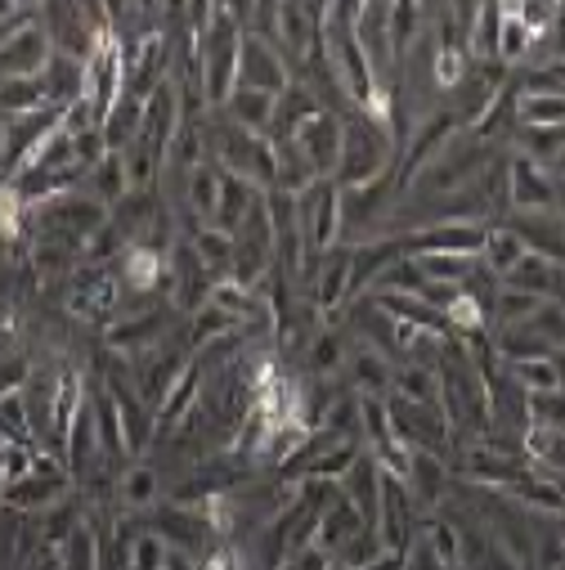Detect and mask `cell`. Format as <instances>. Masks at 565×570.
<instances>
[{"instance_id":"cell-1","label":"cell","mask_w":565,"mask_h":570,"mask_svg":"<svg viewBox=\"0 0 565 570\" xmlns=\"http://www.w3.org/2000/svg\"><path fill=\"white\" fill-rule=\"evenodd\" d=\"M395 139H390V126L373 121L368 112H346L341 117V167L333 176L337 189H364V185H377L381 176H395Z\"/></svg>"},{"instance_id":"cell-2","label":"cell","mask_w":565,"mask_h":570,"mask_svg":"<svg viewBox=\"0 0 565 570\" xmlns=\"http://www.w3.org/2000/svg\"><path fill=\"white\" fill-rule=\"evenodd\" d=\"M207 130V126H202ZM207 158L234 176V180H247L256 185L260 194L274 189L278 180V167H274V145H269V135H251L234 121H220L216 130H207Z\"/></svg>"},{"instance_id":"cell-3","label":"cell","mask_w":565,"mask_h":570,"mask_svg":"<svg viewBox=\"0 0 565 570\" xmlns=\"http://www.w3.org/2000/svg\"><path fill=\"white\" fill-rule=\"evenodd\" d=\"M297 229H301V243H306V261L337 252V238H341V189L333 180H315L306 194H297Z\"/></svg>"},{"instance_id":"cell-4","label":"cell","mask_w":565,"mask_h":570,"mask_svg":"<svg viewBox=\"0 0 565 570\" xmlns=\"http://www.w3.org/2000/svg\"><path fill=\"white\" fill-rule=\"evenodd\" d=\"M59 499H68V468H63V459H54V454H37L32 476L6 485V508L23 512V517H37V512L54 508Z\"/></svg>"},{"instance_id":"cell-5","label":"cell","mask_w":565,"mask_h":570,"mask_svg":"<svg viewBox=\"0 0 565 570\" xmlns=\"http://www.w3.org/2000/svg\"><path fill=\"white\" fill-rule=\"evenodd\" d=\"M126 99V50L117 41H108L103 50L90 55L86 63V108L95 112V121L103 126L108 112Z\"/></svg>"},{"instance_id":"cell-6","label":"cell","mask_w":565,"mask_h":570,"mask_svg":"<svg viewBox=\"0 0 565 570\" xmlns=\"http://www.w3.org/2000/svg\"><path fill=\"white\" fill-rule=\"evenodd\" d=\"M297 154L306 158V167L315 171V180H333L341 167V112L324 108L319 117H310L297 135H293Z\"/></svg>"},{"instance_id":"cell-7","label":"cell","mask_w":565,"mask_h":570,"mask_svg":"<svg viewBox=\"0 0 565 570\" xmlns=\"http://www.w3.org/2000/svg\"><path fill=\"white\" fill-rule=\"evenodd\" d=\"M507 207H512V216H547V212H556L552 171L534 167L521 154H507Z\"/></svg>"},{"instance_id":"cell-8","label":"cell","mask_w":565,"mask_h":570,"mask_svg":"<svg viewBox=\"0 0 565 570\" xmlns=\"http://www.w3.org/2000/svg\"><path fill=\"white\" fill-rule=\"evenodd\" d=\"M103 382H108V391H112V400H117V413H121L126 454H145V450L158 441V417H153V409L145 404V395L135 391V382H130V377L108 373Z\"/></svg>"},{"instance_id":"cell-9","label":"cell","mask_w":565,"mask_h":570,"mask_svg":"<svg viewBox=\"0 0 565 570\" xmlns=\"http://www.w3.org/2000/svg\"><path fill=\"white\" fill-rule=\"evenodd\" d=\"M238 86L247 90H265V95H282L293 86V68L278 50H269L260 37H247L242 32V55H238Z\"/></svg>"},{"instance_id":"cell-10","label":"cell","mask_w":565,"mask_h":570,"mask_svg":"<svg viewBox=\"0 0 565 570\" xmlns=\"http://www.w3.org/2000/svg\"><path fill=\"white\" fill-rule=\"evenodd\" d=\"M54 59V46L41 28V14L23 28L10 32V41L0 46V77H41L46 63Z\"/></svg>"},{"instance_id":"cell-11","label":"cell","mask_w":565,"mask_h":570,"mask_svg":"<svg viewBox=\"0 0 565 570\" xmlns=\"http://www.w3.org/2000/svg\"><path fill=\"white\" fill-rule=\"evenodd\" d=\"M404 490H408V499H413L417 512H432L436 517L440 503H445V494H449V468H445V459L413 450V468H408Z\"/></svg>"},{"instance_id":"cell-12","label":"cell","mask_w":565,"mask_h":570,"mask_svg":"<svg viewBox=\"0 0 565 570\" xmlns=\"http://www.w3.org/2000/svg\"><path fill=\"white\" fill-rule=\"evenodd\" d=\"M310 426L306 422H269V432H265V441H260V450H256V463L260 468H282L288 472L301 454H306V445H310Z\"/></svg>"},{"instance_id":"cell-13","label":"cell","mask_w":565,"mask_h":570,"mask_svg":"<svg viewBox=\"0 0 565 570\" xmlns=\"http://www.w3.org/2000/svg\"><path fill=\"white\" fill-rule=\"evenodd\" d=\"M81 409H86V377H81V368L59 364V382H54V417H50V432H54V450H59V459H63V441H68V432H72V422H77Z\"/></svg>"},{"instance_id":"cell-14","label":"cell","mask_w":565,"mask_h":570,"mask_svg":"<svg viewBox=\"0 0 565 570\" xmlns=\"http://www.w3.org/2000/svg\"><path fill=\"white\" fill-rule=\"evenodd\" d=\"M41 90H46V108H72L86 99V63L81 59H68V55H54L41 72Z\"/></svg>"},{"instance_id":"cell-15","label":"cell","mask_w":565,"mask_h":570,"mask_svg":"<svg viewBox=\"0 0 565 570\" xmlns=\"http://www.w3.org/2000/svg\"><path fill=\"white\" fill-rule=\"evenodd\" d=\"M220 198H225V171L216 163H202L185 176V207L194 212L198 225H216Z\"/></svg>"},{"instance_id":"cell-16","label":"cell","mask_w":565,"mask_h":570,"mask_svg":"<svg viewBox=\"0 0 565 570\" xmlns=\"http://www.w3.org/2000/svg\"><path fill=\"white\" fill-rule=\"evenodd\" d=\"M341 494H346V503L359 512V521H364V525H373V521H377V503H381V472H377V463H373L368 454H359V459H355V468L341 476Z\"/></svg>"},{"instance_id":"cell-17","label":"cell","mask_w":565,"mask_h":570,"mask_svg":"<svg viewBox=\"0 0 565 570\" xmlns=\"http://www.w3.org/2000/svg\"><path fill=\"white\" fill-rule=\"evenodd\" d=\"M413 265L427 283H436V288H458L463 293L480 261L476 256H458V252H417Z\"/></svg>"},{"instance_id":"cell-18","label":"cell","mask_w":565,"mask_h":570,"mask_svg":"<svg viewBox=\"0 0 565 570\" xmlns=\"http://www.w3.org/2000/svg\"><path fill=\"white\" fill-rule=\"evenodd\" d=\"M117 499L126 512H149L158 508L162 499V472L153 463H130L121 476H117Z\"/></svg>"},{"instance_id":"cell-19","label":"cell","mask_w":565,"mask_h":570,"mask_svg":"<svg viewBox=\"0 0 565 570\" xmlns=\"http://www.w3.org/2000/svg\"><path fill=\"white\" fill-rule=\"evenodd\" d=\"M274 104H278L274 95L238 86L220 112H225V121H234V126H242V130H251V135H269V126H274Z\"/></svg>"},{"instance_id":"cell-20","label":"cell","mask_w":565,"mask_h":570,"mask_svg":"<svg viewBox=\"0 0 565 570\" xmlns=\"http://www.w3.org/2000/svg\"><path fill=\"white\" fill-rule=\"evenodd\" d=\"M86 194H90V198H99L108 212L130 194V180H126V163H121V154H112V149H108V154L86 171Z\"/></svg>"},{"instance_id":"cell-21","label":"cell","mask_w":565,"mask_h":570,"mask_svg":"<svg viewBox=\"0 0 565 570\" xmlns=\"http://www.w3.org/2000/svg\"><path fill=\"white\" fill-rule=\"evenodd\" d=\"M90 409H95V426H99V445H103V459H108V463L126 459V436H121V413H117V400H112L108 382L90 391Z\"/></svg>"},{"instance_id":"cell-22","label":"cell","mask_w":565,"mask_h":570,"mask_svg":"<svg viewBox=\"0 0 565 570\" xmlns=\"http://www.w3.org/2000/svg\"><path fill=\"white\" fill-rule=\"evenodd\" d=\"M529 247L521 243V234L512 229V225H489V238H485V252H480V265L503 283L516 265H521V256H525Z\"/></svg>"},{"instance_id":"cell-23","label":"cell","mask_w":565,"mask_h":570,"mask_svg":"<svg viewBox=\"0 0 565 570\" xmlns=\"http://www.w3.org/2000/svg\"><path fill=\"white\" fill-rule=\"evenodd\" d=\"M346 373H350V382H355V395H386L395 364H390L386 355L368 351V346H355V355L346 360Z\"/></svg>"},{"instance_id":"cell-24","label":"cell","mask_w":565,"mask_h":570,"mask_svg":"<svg viewBox=\"0 0 565 570\" xmlns=\"http://www.w3.org/2000/svg\"><path fill=\"white\" fill-rule=\"evenodd\" d=\"M32 521H37V530H41V543H46V548H63V543L86 525V508L68 494V499H59L54 508L37 512Z\"/></svg>"},{"instance_id":"cell-25","label":"cell","mask_w":565,"mask_h":570,"mask_svg":"<svg viewBox=\"0 0 565 570\" xmlns=\"http://www.w3.org/2000/svg\"><path fill=\"white\" fill-rule=\"evenodd\" d=\"M167 278V256L153 247H130L121 256V283H130L135 293H158Z\"/></svg>"},{"instance_id":"cell-26","label":"cell","mask_w":565,"mask_h":570,"mask_svg":"<svg viewBox=\"0 0 565 570\" xmlns=\"http://www.w3.org/2000/svg\"><path fill=\"white\" fill-rule=\"evenodd\" d=\"M359 530H364L359 512H355L350 503H337L333 512H324V517H319V525H315V548H319L324 557H337V552H341Z\"/></svg>"},{"instance_id":"cell-27","label":"cell","mask_w":565,"mask_h":570,"mask_svg":"<svg viewBox=\"0 0 565 570\" xmlns=\"http://www.w3.org/2000/svg\"><path fill=\"white\" fill-rule=\"evenodd\" d=\"M512 112H516V126L565 130V90H552V95H516Z\"/></svg>"},{"instance_id":"cell-28","label":"cell","mask_w":565,"mask_h":570,"mask_svg":"<svg viewBox=\"0 0 565 570\" xmlns=\"http://www.w3.org/2000/svg\"><path fill=\"white\" fill-rule=\"evenodd\" d=\"M46 108V90L41 77H0V121L10 117H28Z\"/></svg>"},{"instance_id":"cell-29","label":"cell","mask_w":565,"mask_h":570,"mask_svg":"<svg viewBox=\"0 0 565 570\" xmlns=\"http://www.w3.org/2000/svg\"><path fill=\"white\" fill-rule=\"evenodd\" d=\"M390 395H399L408 404H440V373L417 368V364H399L390 373Z\"/></svg>"},{"instance_id":"cell-30","label":"cell","mask_w":565,"mask_h":570,"mask_svg":"<svg viewBox=\"0 0 565 570\" xmlns=\"http://www.w3.org/2000/svg\"><path fill=\"white\" fill-rule=\"evenodd\" d=\"M552 283H556V265L543 261V256H534V252H525L521 265L503 278V288H516V293H529V297L547 302L552 297Z\"/></svg>"},{"instance_id":"cell-31","label":"cell","mask_w":565,"mask_h":570,"mask_svg":"<svg viewBox=\"0 0 565 570\" xmlns=\"http://www.w3.org/2000/svg\"><path fill=\"white\" fill-rule=\"evenodd\" d=\"M529 50H534V37H529V28H525V19H521V6H503V28H498V63L503 68H516V63H525L529 59Z\"/></svg>"},{"instance_id":"cell-32","label":"cell","mask_w":565,"mask_h":570,"mask_svg":"<svg viewBox=\"0 0 565 570\" xmlns=\"http://www.w3.org/2000/svg\"><path fill=\"white\" fill-rule=\"evenodd\" d=\"M0 445H37L23 386L19 391H0Z\"/></svg>"},{"instance_id":"cell-33","label":"cell","mask_w":565,"mask_h":570,"mask_svg":"<svg viewBox=\"0 0 565 570\" xmlns=\"http://www.w3.org/2000/svg\"><path fill=\"white\" fill-rule=\"evenodd\" d=\"M512 373V382L525 391V395H556L561 391V368H556V355H543V360H521V364H503Z\"/></svg>"},{"instance_id":"cell-34","label":"cell","mask_w":565,"mask_h":570,"mask_svg":"<svg viewBox=\"0 0 565 570\" xmlns=\"http://www.w3.org/2000/svg\"><path fill=\"white\" fill-rule=\"evenodd\" d=\"M59 561H63V570H103V561H108V552H103V534L86 521V525L59 548Z\"/></svg>"},{"instance_id":"cell-35","label":"cell","mask_w":565,"mask_h":570,"mask_svg":"<svg viewBox=\"0 0 565 570\" xmlns=\"http://www.w3.org/2000/svg\"><path fill=\"white\" fill-rule=\"evenodd\" d=\"M189 243V252L216 274V278H225L229 274V261H234V238L225 234V229H216V225H202L194 238H185Z\"/></svg>"},{"instance_id":"cell-36","label":"cell","mask_w":565,"mask_h":570,"mask_svg":"<svg viewBox=\"0 0 565 570\" xmlns=\"http://www.w3.org/2000/svg\"><path fill=\"white\" fill-rule=\"evenodd\" d=\"M498 28H503V6H476V14H472V63H498Z\"/></svg>"},{"instance_id":"cell-37","label":"cell","mask_w":565,"mask_h":570,"mask_svg":"<svg viewBox=\"0 0 565 570\" xmlns=\"http://www.w3.org/2000/svg\"><path fill=\"white\" fill-rule=\"evenodd\" d=\"M234 328H242L238 320H229L225 311H216V306H202V311H194V320H189V328H185V337H189V355H198L202 346H211L216 337H229Z\"/></svg>"},{"instance_id":"cell-38","label":"cell","mask_w":565,"mask_h":570,"mask_svg":"<svg viewBox=\"0 0 565 570\" xmlns=\"http://www.w3.org/2000/svg\"><path fill=\"white\" fill-rule=\"evenodd\" d=\"M422 534H427V543H432V552L440 557L445 570H463V539H458V525L449 517L436 512L427 525H422Z\"/></svg>"},{"instance_id":"cell-39","label":"cell","mask_w":565,"mask_h":570,"mask_svg":"<svg viewBox=\"0 0 565 570\" xmlns=\"http://www.w3.org/2000/svg\"><path fill=\"white\" fill-rule=\"evenodd\" d=\"M525 324H529V333H534V337H538L547 351H561V346H565V306L543 302V306H538V311H534Z\"/></svg>"},{"instance_id":"cell-40","label":"cell","mask_w":565,"mask_h":570,"mask_svg":"<svg viewBox=\"0 0 565 570\" xmlns=\"http://www.w3.org/2000/svg\"><path fill=\"white\" fill-rule=\"evenodd\" d=\"M404 570H445L440 557L432 552L427 534H413V539H408V548H404Z\"/></svg>"},{"instance_id":"cell-41","label":"cell","mask_w":565,"mask_h":570,"mask_svg":"<svg viewBox=\"0 0 565 570\" xmlns=\"http://www.w3.org/2000/svg\"><path fill=\"white\" fill-rule=\"evenodd\" d=\"M364 570H404V552H381V557L368 561Z\"/></svg>"},{"instance_id":"cell-42","label":"cell","mask_w":565,"mask_h":570,"mask_svg":"<svg viewBox=\"0 0 565 570\" xmlns=\"http://www.w3.org/2000/svg\"><path fill=\"white\" fill-rule=\"evenodd\" d=\"M162 570H198V561H194V557H185V552H176V548H171V557H167V566H162Z\"/></svg>"},{"instance_id":"cell-43","label":"cell","mask_w":565,"mask_h":570,"mask_svg":"<svg viewBox=\"0 0 565 570\" xmlns=\"http://www.w3.org/2000/svg\"><path fill=\"white\" fill-rule=\"evenodd\" d=\"M556 185V216H565V176H552Z\"/></svg>"},{"instance_id":"cell-44","label":"cell","mask_w":565,"mask_h":570,"mask_svg":"<svg viewBox=\"0 0 565 570\" xmlns=\"http://www.w3.org/2000/svg\"><path fill=\"white\" fill-rule=\"evenodd\" d=\"M552 72H556V81H561V90H565V59H561V63H552Z\"/></svg>"},{"instance_id":"cell-45","label":"cell","mask_w":565,"mask_h":570,"mask_svg":"<svg viewBox=\"0 0 565 570\" xmlns=\"http://www.w3.org/2000/svg\"><path fill=\"white\" fill-rule=\"evenodd\" d=\"M556 355H561V360H565V346H561V351H556Z\"/></svg>"},{"instance_id":"cell-46","label":"cell","mask_w":565,"mask_h":570,"mask_svg":"<svg viewBox=\"0 0 565 570\" xmlns=\"http://www.w3.org/2000/svg\"><path fill=\"white\" fill-rule=\"evenodd\" d=\"M561 570H565V557H561Z\"/></svg>"},{"instance_id":"cell-47","label":"cell","mask_w":565,"mask_h":570,"mask_svg":"<svg viewBox=\"0 0 565 570\" xmlns=\"http://www.w3.org/2000/svg\"><path fill=\"white\" fill-rule=\"evenodd\" d=\"M0 139H6V130H0Z\"/></svg>"}]
</instances>
